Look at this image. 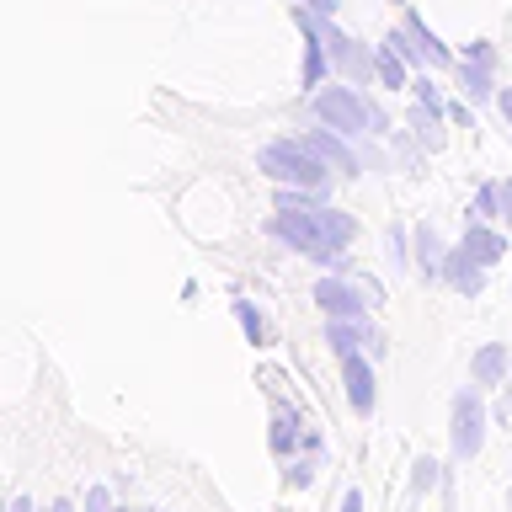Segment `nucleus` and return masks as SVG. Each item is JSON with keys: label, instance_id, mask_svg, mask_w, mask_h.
Wrapping results in <instances>:
<instances>
[{"label": "nucleus", "instance_id": "nucleus-1", "mask_svg": "<svg viewBox=\"0 0 512 512\" xmlns=\"http://www.w3.org/2000/svg\"><path fill=\"white\" fill-rule=\"evenodd\" d=\"M256 171L272 176L278 187H315V192H326L331 176H336L304 139H272V144H262V150H256Z\"/></svg>", "mask_w": 512, "mask_h": 512}, {"label": "nucleus", "instance_id": "nucleus-2", "mask_svg": "<svg viewBox=\"0 0 512 512\" xmlns=\"http://www.w3.org/2000/svg\"><path fill=\"white\" fill-rule=\"evenodd\" d=\"M326 208V203H320ZM320 208H278V214L267 219V235L272 240H283L288 251H299V256H310V262L320 267H342V251H331L326 246V235H320Z\"/></svg>", "mask_w": 512, "mask_h": 512}, {"label": "nucleus", "instance_id": "nucleus-3", "mask_svg": "<svg viewBox=\"0 0 512 512\" xmlns=\"http://www.w3.org/2000/svg\"><path fill=\"white\" fill-rule=\"evenodd\" d=\"M315 118L336 128V134H347V139H358V134H379L384 128V112L368 102V96H358L352 86H331V91H320L315 96Z\"/></svg>", "mask_w": 512, "mask_h": 512}, {"label": "nucleus", "instance_id": "nucleus-4", "mask_svg": "<svg viewBox=\"0 0 512 512\" xmlns=\"http://www.w3.org/2000/svg\"><path fill=\"white\" fill-rule=\"evenodd\" d=\"M448 443H454V459H475L480 443H486V400H480V384H464L448 406Z\"/></svg>", "mask_w": 512, "mask_h": 512}, {"label": "nucleus", "instance_id": "nucleus-5", "mask_svg": "<svg viewBox=\"0 0 512 512\" xmlns=\"http://www.w3.org/2000/svg\"><path fill=\"white\" fill-rule=\"evenodd\" d=\"M315 304H320V310H326L331 320H363V310H368L374 299L358 294V288H352L347 278H336V272H331V278L315 283Z\"/></svg>", "mask_w": 512, "mask_h": 512}, {"label": "nucleus", "instance_id": "nucleus-6", "mask_svg": "<svg viewBox=\"0 0 512 512\" xmlns=\"http://www.w3.org/2000/svg\"><path fill=\"white\" fill-rule=\"evenodd\" d=\"M486 272H491V267H480L475 256H470V246H464V240H459V246H448V262H443V283L454 288L459 299H475L480 288H486Z\"/></svg>", "mask_w": 512, "mask_h": 512}, {"label": "nucleus", "instance_id": "nucleus-7", "mask_svg": "<svg viewBox=\"0 0 512 512\" xmlns=\"http://www.w3.org/2000/svg\"><path fill=\"white\" fill-rule=\"evenodd\" d=\"M342 384H347V406L368 416L374 411V400H379V384H374V363L363 358V352H347L342 358Z\"/></svg>", "mask_w": 512, "mask_h": 512}, {"label": "nucleus", "instance_id": "nucleus-8", "mask_svg": "<svg viewBox=\"0 0 512 512\" xmlns=\"http://www.w3.org/2000/svg\"><path fill=\"white\" fill-rule=\"evenodd\" d=\"M304 144H310V150L326 160L331 171H342V176H363V160L352 155V144H347V134H336V128H310V134H304Z\"/></svg>", "mask_w": 512, "mask_h": 512}, {"label": "nucleus", "instance_id": "nucleus-9", "mask_svg": "<svg viewBox=\"0 0 512 512\" xmlns=\"http://www.w3.org/2000/svg\"><path fill=\"white\" fill-rule=\"evenodd\" d=\"M411 262H416L422 278H443L448 246H443V235L432 230V224H416V230H411Z\"/></svg>", "mask_w": 512, "mask_h": 512}, {"label": "nucleus", "instance_id": "nucleus-10", "mask_svg": "<svg viewBox=\"0 0 512 512\" xmlns=\"http://www.w3.org/2000/svg\"><path fill=\"white\" fill-rule=\"evenodd\" d=\"M299 432H304V422H299V411L294 406H272V432H267V443H272V454L278 459H294V448H299Z\"/></svg>", "mask_w": 512, "mask_h": 512}, {"label": "nucleus", "instance_id": "nucleus-11", "mask_svg": "<svg viewBox=\"0 0 512 512\" xmlns=\"http://www.w3.org/2000/svg\"><path fill=\"white\" fill-rule=\"evenodd\" d=\"M464 246H470V256H475L480 267H496V262H502V256H507V240L496 235V230H491L486 219L464 224Z\"/></svg>", "mask_w": 512, "mask_h": 512}, {"label": "nucleus", "instance_id": "nucleus-12", "mask_svg": "<svg viewBox=\"0 0 512 512\" xmlns=\"http://www.w3.org/2000/svg\"><path fill=\"white\" fill-rule=\"evenodd\" d=\"M470 379L480 384V390H486V384H507V347L502 342H486L470 358Z\"/></svg>", "mask_w": 512, "mask_h": 512}, {"label": "nucleus", "instance_id": "nucleus-13", "mask_svg": "<svg viewBox=\"0 0 512 512\" xmlns=\"http://www.w3.org/2000/svg\"><path fill=\"white\" fill-rule=\"evenodd\" d=\"M315 219H320V235H326V246H331V251H347L352 240H358V219L342 214V208H320Z\"/></svg>", "mask_w": 512, "mask_h": 512}, {"label": "nucleus", "instance_id": "nucleus-14", "mask_svg": "<svg viewBox=\"0 0 512 512\" xmlns=\"http://www.w3.org/2000/svg\"><path fill=\"white\" fill-rule=\"evenodd\" d=\"M459 86H464V96H470V102H486V96H496L491 70H486V64H475V59L459 64Z\"/></svg>", "mask_w": 512, "mask_h": 512}, {"label": "nucleus", "instance_id": "nucleus-15", "mask_svg": "<svg viewBox=\"0 0 512 512\" xmlns=\"http://www.w3.org/2000/svg\"><path fill=\"white\" fill-rule=\"evenodd\" d=\"M230 310H235V320H240V331H246V342H251V347H267V320H262V310H256L251 299H230Z\"/></svg>", "mask_w": 512, "mask_h": 512}, {"label": "nucleus", "instance_id": "nucleus-16", "mask_svg": "<svg viewBox=\"0 0 512 512\" xmlns=\"http://www.w3.org/2000/svg\"><path fill=\"white\" fill-rule=\"evenodd\" d=\"M374 75L384 80V91H395V86H406V59H400V54H395V48H390V43H384V48H379V54H374Z\"/></svg>", "mask_w": 512, "mask_h": 512}, {"label": "nucleus", "instance_id": "nucleus-17", "mask_svg": "<svg viewBox=\"0 0 512 512\" xmlns=\"http://www.w3.org/2000/svg\"><path fill=\"white\" fill-rule=\"evenodd\" d=\"M438 486H443V464L422 454V459L411 464V496H427V491H438Z\"/></svg>", "mask_w": 512, "mask_h": 512}, {"label": "nucleus", "instance_id": "nucleus-18", "mask_svg": "<svg viewBox=\"0 0 512 512\" xmlns=\"http://www.w3.org/2000/svg\"><path fill=\"white\" fill-rule=\"evenodd\" d=\"M411 128H416V144H427V150H438L443 144V128H438V118H432V112L416 102V112H411Z\"/></svg>", "mask_w": 512, "mask_h": 512}, {"label": "nucleus", "instance_id": "nucleus-19", "mask_svg": "<svg viewBox=\"0 0 512 512\" xmlns=\"http://www.w3.org/2000/svg\"><path fill=\"white\" fill-rule=\"evenodd\" d=\"M502 214V182H486L475 192V219H496Z\"/></svg>", "mask_w": 512, "mask_h": 512}, {"label": "nucleus", "instance_id": "nucleus-20", "mask_svg": "<svg viewBox=\"0 0 512 512\" xmlns=\"http://www.w3.org/2000/svg\"><path fill=\"white\" fill-rule=\"evenodd\" d=\"M406 27L416 32V43L427 48V59H432V64H448V48H443V43H438V38H432V32H427V22H416V16H411Z\"/></svg>", "mask_w": 512, "mask_h": 512}, {"label": "nucleus", "instance_id": "nucleus-21", "mask_svg": "<svg viewBox=\"0 0 512 512\" xmlns=\"http://www.w3.org/2000/svg\"><path fill=\"white\" fill-rule=\"evenodd\" d=\"M411 91H416V102H422V107L432 112V118H443V112H448V107H443V96H438V86H432V80H427V75H422V80H416V86H411Z\"/></svg>", "mask_w": 512, "mask_h": 512}, {"label": "nucleus", "instance_id": "nucleus-22", "mask_svg": "<svg viewBox=\"0 0 512 512\" xmlns=\"http://www.w3.org/2000/svg\"><path fill=\"white\" fill-rule=\"evenodd\" d=\"M315 480V464L310 459H288V470H283V486H294V491H304Z\"/></svg>", "mask_w": 512, "mask_h": 512}, {"label": "nucleus", "instance_id": "nucleus-23", "mask_svg": "<svg viewBox=\"0 0 512 512\" xmlns=\"http://www.w3.org/2000/svg\"><path fill=\"white\" fill-rule=\"evenodd\" d=\"M390 262H395V267L411 262V235H406V230H390Z\"/></svg>", "mask_w": 512, "mask_h": 512}, {"label": "nucleus", "instance_id": "nucleus-24", "mask_svg": "<svg viewBox=\"0 0 512 512\" xmlns=\"http://www.w3.org/2000/svg\"><path fill=\"white\" fill-rule=\"evenodd\" d=\"M86 512H118V507H112V491L107 486H91L86 491Z\"/></svg>", "mask_w": 512, "mask_h": 512}, {"label": "nucleus", "instance_id": "nucleus-25", "mask_svg": "<svg viewBox=\"0 0 512 512\" xmlns=\"http://www.w3.org/2000/svg\"><path fill=\"white\" fill-rule=\"evenodd\" d=\"M342 512H363V491H358V486L342 491Z\"/></svg>", "mask_w": 512, "mask_h": 512}, {"label": "nucleus", "instance_id": "nucleus-26", "mask_svg": "<svg viewBox=\"0 0 512 512\" xmlns=\"http://www.w3.org/2000/svg\"><path fill=\"white\" fill-rule=\"evenodd\" d=\"M464 59H475V64H486V70H491V64H496V54H491V48H486V43H475V48H470V54H464Z\"/></svg>", "mask_w": 512, "mask_h": 512}, {"label": "nucleus", "instance_id": "nucleus-27", "mask_svg": "<svg viewBox=\"0 0 512 512\" xmlns=\"http://www.w3.org/2000/svg\"><path fill=\"white\" fill-rule=\"evenodd\" d=\"M496 107H502V118L512 123V91H496Z\"/></svg>", "mask_w": 512, "mask_h": 512}, {"label": "nucleus", "instance_id": "nucleus-28", "mask_svg": "<svg viewBox=\"0 0 512 512\" xmlns=\"http://www.w3.org/2000/svg\"><path fill=\"white\" fill-rule=\"evenodd\" d=\"M304 6H310L315 16H331V6H336V0H304Z\"/></svg>", "mask_w": 512, "mask_h": 512}, {"label": "nucleus", "instance_id": "nucleus-29", "mask_svg": "<svg viewBox=\"0 0 512 512\" xmlns=\"http://www.w3.org/2000/svg\"><path fill=\"white\" fill-rule=\"evenodd\" d=\"M502 214L512 219V176H507V182H502Z\"/></svg>", "mask_w": 512, "mask_h": 512}, {"label": "nucleus", "instance_id": "nucleus-30", "mask_svg": "<svg viewBox=\"0 0 512 512\" xmlns=\"http://www.w3.org/2000/svg\"><path fill=\"white\" fill-rule=\"evenodd\" d=\"M502 390H507V411H512V374H507V384H502Z\"/></svg>", "mask_w": 512, "mask_h": 512}, {"label": "nucleus", "instance_id": "nucleus-31", "mask_svg": "<svg viewBox=\"0 0 512 512\" xmlns=\"http://www.w3.org/2000/svg\"><path fill=\"white\" fill-rule=\"evenodd\" d=\"M11 512H32V502H11Z\"/></svg>", "mask_w": 512, "mask_h": 512}]
</instances>
